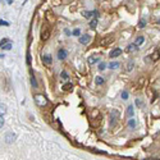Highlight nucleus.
I'll list each match as a JSON object with an SVG mask.
<instances>
[{
    "instance_id": "f257e3e1",
    "label": "nucleus",
    "mask_w": 160,
    "mask_h": 160,
    "mask_svg": "<svg viewBox=\"0 0 160 160\" xmlns=\"http://www.w3.org/2000/svg\"><path fill=\"white\" fill-rule=\"evenodd\" d=\"M33 99H35V102L40 106V108H45L46 105H48V100H46V97L44 95H40V94H37V95H35L33 96Z\"/></svg>"
},
{
    "instance_id": "f03ea898",
    "label": "nucleus",
    "mask_w": 160,
    "mask_h": 160,
    "mask_svg": "<svg viewBox=\"0 0 160 160\" xmlns=\"http://www.w3.org/2000/svg\"><path fill=\"white\" fill-rule=\"evenodd\" d=\"M49 37H50V28L45 24V26H42V28H41V40L46 41V40H49Z\"/></svg>"
},
{
    "instance_id": "7ed1b4c3",
    "label": "nucleus",
    "mask_w": 160,
    "mask_h": 160,
    "mask_svg": "<svg viewBox=\"0 0 160 160\" xmlns=\"http://www.w3.org/2000/svg\"><path fill=\"white\" fill-rule=\"evenodd\" d=\"M118 117H119V112H118V110H113V112L110 113V126H114V123L117 122Z\"/></svg>"
},
{
    "instance_id": "20e7f679",
    "label": "nucleus",
    "mask_w": 160,
    "mask_h": 160,
    "mask_svg": "<svg viewBox=\"0 0 160 160\" xmlns=\"http://www.w3.org/2000/svg\"><path fill=\"white\" fill-rule=\"evenodd\" d=\"M14 138H16V134H14V133H12V132H8V133L5 134L4 140H5V142H6V144H12V142L14 141Z\"/></svg>"
},
{
    "instance_id": "39448f33",
    "label": "nucleus",
    "mask_w": 160,
    "mask_h": 160,
    "mask_svg": "<svg viewBox=\"0 0 160 160\" xmlns=\"http://www.w3.org/2000/svg\"><path fill=\"white\" fill-rule=\"evenodd\" d=\"M67 55H68V53H67L65 49H59L58 50V59L59 60H64L67 58Z\"/></svg>"
},
{
    "instance_id": "423d86ee",
    "label": "nucleus",
    "mask_w": 160,
    "mask_h": 160,
    "mask_svg": "<svg viewBox=\"0 0 160 160\" xmlns=\"http://www.w3.org/2000/svg\"><path fill=\"white\" fill-rule=\"evenodd\" d=\"M90 40H91V36H90V35H83V36H80V42H81L82 45L88 44V42H90Z\"/></svg>"
},
{
    "instance_id": "0eeeda50",
    "label": "nucleus",
    "mask_w": 160,
    "mask_h": 160,
    "mask_svg": "<svg viewBox=\"0 0 160 160\" xmlns=\"http://www.w3.org/2000/svg\"><path fill=\"white\" fill-rule=\"evenodd\" d=\"M113 40H114V36L113 35H109V36H106L105 38H102L101 40V45H109L110 42H113Z\"/></svg>"
},
{
    "instance_id": "6e6552de",
    "label": "nucleus",
    "mask_w": 160,
    "mask_h": 160,
    "mask_svg": "<svg viewBox=\"0 0 160 160\" xmlns=\"http://www.w3.org/2000/svg\"><path fill=\"white\" fill-rule=\"evenodd\" d=\"M120 54H122V50H120L119 48H117V49H114V50L110 51L109 56H110V58H118V56H119Z\"/></svg>"
},
{
    "instance_id": "1a4fd4ad",
    "label": "nucleus",
    "mask_w": 160,
    "mask_h": 160,
    "mask_svg": "<svg viewBox=\"0 0 160 160\" xmlns=\"http://www.w3.org/2000/svg\"><path fill=\"white\" fill-rule=\"evenodd\" d=\"M42 62H44L45 65H51L53 59H51L50 55H44V56H42Z\"/></svg>"
},
{
    "instance_id": "9d476101",
    "label": "nucleus",
    "mask_w": 160,
    "mask_h": 160,
    "mask_svg": "<svg viewBox=\"0 0 160 160\" xmlns=\"http://www.w3.org/2000/svg\"><path fill=\"white\" fill-rule=\"evenodd\" d=\"M87 62H88V64H90V65H94V64L100 62V58H99V56H90V58L87 59Z\"/></svg>"
},
{
    "instance_id": "9b49d317",
    "label": "nucleus",
    "mask_w": 160,
    "mask_h": 160,
    "mask_svg": "<svg viewBox=\"0 0 160 160\" xmlns=\"http://www.w3.org/2000/svg\"><path fill=\"white\" fill-rule=\"evenodd\" d=\"M150 58H151L152 62H156V60H159V59H160V51H159V50H155L154 54H152Z\"/></svg>"
},
{
    "instance_id": "f8f14e48",
    "label": "nucleus",
    "mask_w": 160,
    "mask_h": 160,
    "mask_svg": "<svg viewBox=\"0 0 160 160\" xmlns=\"http://www.w3.org/2000/svg\"><path fill=\"white\" fill-rule=\"evenodd\" d=\"M134 114V109H133V106L131 105V106H128L127 108V117H129V118H132Z\"/></svg>"
},
{
    "instance_id": "ddd939ff",
    "label": "nucleus",
    "mask_w": 160,
    "mask_h": 160,
    "mask_svg": "<svg viewBox=\"0 0 160 160\" xmlns=\"http://www.w3.org/2000/svg\"><path fill=\"white\" fill-rule=\"evenodd\" d=\"M104 82H105V80H104L102 77H100V76H97V77L95 78V83L97 85V86H101V85L104 83Z\"/></svg>"
},
{
    "instance_id": "4468645a",
    "label": "nucleus",
    "mask_w": 160,
    "mask_h": 160,
    "mask_svg": "<svg viewBox=\"0 0 160 160\" xmlns=\"http://www.w3.org/2000/svg\"><path fill=\"white\" fill-rule=\"evenodd\" d=\"M144 41H145V37L144 36H138L136 38V41H134V45L136 46H140L141 44H144Z\"/></svg>"
},
{
    "instance_id": "2eb2a0df",
    "label": "nucleus",
    "mask_w": 160,
    "mask_h": 160,
    "mask_svg": "<svg viewBox=\"0 0 160 160\" xmlns=\"http://www.w3.org/2000/svg\"><path fill=\"white\" fill-rule=\"evenodd\" d=\"M72 88H73V85L69 82V83H65V85H63L62 90H63V91H70V90H72Z\"/></svg>"
},
{
    "instance_id": "dca6fc26",
    "label": "nucleus",
    "mask_w": 160,
    "mask_h": 160,
    "mask_svg": "<svg viewBox=\"0 0 160 160\" xmlns=\"http://www.w3.org/2000/svg\"><path fill=\"white\" fill-rule=\"evenodd\" d=\"M82 16L85 17V18H91L92 16H95V13H94V12H88V10H86V12L82 13Z\"/></svg>"
},
{
    "instance_id": "f3484780",
    "label": "nucleus",
    "mask_w": 160,
    "mask_h": 160,
    "mask_svg": "<svg viewBox=\"0 0 160 160\" xmlns=\"http://www.w3.org/2000/svg\"><path fill=\"white\" fill-rule=\"evenodd\" d=\"M31 83H32V86H33V88H37V81H36V78H35L33 74L31 76Z\"/></svg>"
},
{
    "instance_id": "a211bd4d",
    "label": "nucleus",
    "mask_w": 160,
    "mask_h": 160,
    "mask_svg": "<svg viewBox=\"0 0 160 160\" xmlns=\"http://www.w3.org/2000/svg\"><path fill=\"white\" fill-rule=\"evenodd\" d=\"M118 67H119V63L118 62H112V63L109 64V68L110 69H115V68H118Z\"/></svg>"
},
{
    "instance_id": "6ab92c4d",
    "label": "nucleus",
    "mask_w": 160,
    "mask_h": 160,
    "mask_svg": "<svg viewBox=\"0 0 160 160\" xmlns=\"http://www.w3.org/2000/svg\"><path fill=\"white\" fill-rule=\"evenodd\" d=\"M128 126H129L131 128L136 127V119H129V120H128Z\"/></svg>"
},
{
    "instance_id": "aec40b11",
    "label": "nucleus",
    "mask_w": 160,
    "mask_h": 160,
    "mask_svg": "<svg viewBox=\"0 0 160 160\" xmlns=\"http://www.w3.org/2000/svg\"><path fill=\"white\" fill-rule=\"evenodd\" d=\"M96 26H97V18H94V19H92L91 22H90V27H91V28H95Z\"/></svg>"
},
{
    "instance_id": "412c9836",
    "label": "nucleus",
    "mask_w": 160,
    "mask_h": 160,
    "mask_svg": "<svg viewBox=\"0 0 160 160\" xmlns=\"http://www.w3.org/2000/svg\"><path fill=\"white\" fill-rule=\"evenodd\" d=\"M134 49H137V46L134 45V44H131V45L127 48V51H128V53H131V51H133Z\"/></svg>"
},
{
    "instance_id": "4be33fe9",
    "label": "nucleus",
    "mask_w": 160,
    "mask_h": 160,
    "mask_svg": "<svg viewBox=\"0 0 160 160\" xmlns=\"http://www.w3.org/2000/svg\"><path fill=\"white\" fill-rule=\"evenodd\" d=\"M60 77H62V80H68V73H67L65 70H62V73H60Z\"/></svg>"
},
{
    "instance_id": "5701e85b",
    "label": "nucleus",
    "mask_w": 160,
    "mask_h": 160,
    "mask_svg": "<svg viewBox=\"0 0 160 160\" xmlns=\"http://www.w3.org/2000/svg\"><path fill=\"white\" fill-rule=\"evenodd\" d=\"M133 65H134L133 62H129V63H128V65H127V72H131V70L133 69Z\"/></svg>"
},
{
    "instance_id": "b1692460",
    "label": "nucleus",
    "mask_w": 160,
    "mask_h": 160,
    "mask_svg": "<svg viewBox=\"0 0 160 160\" xmlns=\"http://www.w3.org/2000/svg\"><path fill=\"white\" fill-rule=\"evenodd\" d=\"M123 100H128V92L127 91H122V94H120Z\"/></svg>"
},
{
    "instance_id": "393cba45",
    "label": "nucleus",
    "mask_w": 160,
    "mask_h": 160,
    "mask_svg": "<svg viewBox=\"0 0 160 160\" xmlns=\"http://www.w3.org/2000/svg\"><path fill=\"white\" fill-rule=\"evenodd\" d=\"M73 35H74V36H77V37H80L81 36V30H80V28H76V30L73 31Z\"/></svg>"
},
{
    "instance_id": "a878e982",
    "label": "nucleus",
    "mask_w": 160,
    "mask_h": 160,
    "mask_svg": "<svg viewBox=\"0 0 160 160\" xmlns=\"http://www.w3.org/2000/svg\"><path fill=\"white\" fill-rule=\"evenodd\" d=\"M145 26H146V21H145V19H141L140 23H138V27H140V28H144Z\"/></svg>"
},
{
    "instance_id": "bb28decb",
    "label": "nucleus",
    "mask_w": 160,
    "mask_h": 160,
    "mask_svg": "<svg viewBox=\"0 0 160 160\" xmlns=\"http://www.w3.org/2000/svg\"><path fill=\"white\" fill-rule=\"evenodd\" d=\"M106 68V64L104 62H101L100 64H99V70H104Z\"/></svg>"
},
{
    "instance_id": "cd10ccee",
    "label": "nucleus",
    "mask_w": 160,
    "mask_h": 160,
    "mask_svg": "<svg viewBox=\"0 0 160 160\" xmlns=\"http://www.w3.org/2000/svg\"><path fill=\"white\" fill-rule=\"evenodd\" d=\"M1 49L3 50H9V49H12V44H6V45H4V46H1Z\"/></svg>"
},
{
    "instance_id": "c85d7f7f",
    "label": "nucleus",
    "mask_w": 160,
    "mask_h": 160,
    "mask_svg": "<svg viewBox=\"0 0 160 160\" xmlns=\"http://www.w3.org/2000/svg\"><path fill=\"white\" fill-rule=\"evenodd\" d=\"M4 123H5V120H4V115L1 114V117H0V127L3 128V126H4Z\"/></svg>"
},
{
    "instance_id": "c756f323",
    "label": "nucleus",
    "mask_w": 160,
    "mask_h": 160,
    "mask_svg": "<svg viewBox=\"0 0 160 160\" xmlns=\"http://www.w3.org/2000/svg\"><path fill=\"white\" fill-rule=\"evenodd\" d=\"M6 44H9V41H8V38H3L1 40V46H4Z\"/></svg>"
},
{
    "instance_id": "7c9ffc66",
    "label": "nucleus",
    "mask_w": 160,
    "mask_h": 160,
    "mask_svg": "<svg viewBox=\"0 0 160 160\" xmlns=\"http://www.w3.org/2000/svg\"><path fill=\"white\" fill-rule=\"evenodd\" d=\"M0 108H1V114H4V113L6 112V106H5L4 104H1V106H0Z\"/></svg>"
},
{
    "instance_id": "2f4dec72",
    "label": "nucleus",
    "mask_w": 160,
    "mask_h": 160,
    "mask_svg": "<svg viewBox=\"0 0 160 160\" xmlns=\"http://www.w3.org/2000/svg\"><path fill=\"white\" fill-rule=\"evenodd\" d=\"M0 24H1V26H9V23L8 22H5V21H0Z\"/></svg>"
},
{
    "instance_id": "473e14b6",
    "label": "nucleus",
    "mask_w": 160,
    "mask_h": 160,
    "mask_svg": "<svg viewBox=\"0 0 160 160\" xmlns=\"http://www.w3.org/2000/svg\"><path fill=\"white\" fill-rule=\"evenodd\" d=\"M27 63H28V64L31 63V56H30V53H28V54H27Z\"/></svg>"
},
{
    "instance_id": "72a5a7b5",
    "label": "nucleus",
    "mask_w": 160,
    "mask_h": 160,
    "mask_svg": "<svg viewBox=\"0 0 160 160\" xmlns=\"http://www.w3.org/2000/svg\"><path fill=\"white\" fill-rule=\"evenodd\" d=\"M136 104H137L138 106H141V105H142V102H141L140 100H136Z\"/></svg>"
},
{
    "instance_id": "f704fd0d",
    "label": "nucleus",
    "mask_w": 160,
    "mask_h": 160,
    "mask_svg": "<svg viewBox=\"0 0 160 160\" xmlns=\"http://www.w3.org/2000/svg\"><path fill=\"white\" fill-rule=\"evenodd\" d=\"M6 1H8V4H12V3H13V0H6Z\"/></svg>"
},
{
    "instance_id": "c9c22d12",
    "label": "nucleus",
    "mask_w": 160,
    "mask_h": 160,
    "mask_svg": "<svg viewBox=\"0 0 160 160\" xmlns=\"http://www.w3.org/2000/svg\"><path fill=\"white\" fill-rule=\"evenodd\" d=\"M147 160H160V159H147Z\"/></svg>"
}]
</instances>
